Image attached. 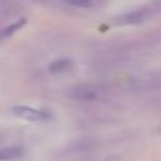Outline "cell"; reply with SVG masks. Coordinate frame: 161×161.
<instances>
[{"mask_svg":"<svg viewBox=\"0 0 161 161\" xmlns=\"http://www.w3.org/2000/svg\"><path fill=\"white\" fill-rule=\"evenodd\" d=\"M11 112L15 117L30 121V122H43L52 118V114L47 109H39L29 106H14L11 108Z\"/></svg>","mask_w":161,"mask_h":161,"instance_id":"cell-1","label":"cell"},{"mask_svg":"<svg viewBox=\"0 0 161 161\" xmlns=\"http://www.w3.org/2000/svg\"><path fill=\"white\" fill-rule=\"evenodd\" d=\"M148 16H150V9L142 8L138 10H133V11H128V13L118 15L114 19V24H117V25H135V24L142 23Z\"/></svg>","mask_w":161,"mask_h":161,"instance_id":"cell-2","label":"cell"},{"mask_svg":"<svg viewBox=\"0 0 161 161\" xmlns=\"http://www.w3.org/2000/svg\"><path fill=\"white\" fill-rule=\"evenodd\" d=\"M69 97L77 101H91L97 97L96 92L86 86H77L72 89H69Z\"/></svg>","mask_w":161,"mask_h":161,"instance_id":"cell-3","label":"cell"},{"mask_svg":"<svg viewBox=\"0 0 161 161\" xmlns=\"http://www.w3.org/2000/svg\"><path fill=\"white\" fill-rule=\"evenodd\" d=\"M73 68V60L69 58H57L52 60L48 65V69L50 73L60 74V73H67Z\"/></svg>","mask_w":161,"mask_h":161,"instance_id":"cell-4","label":"cell"},{"mask_svg":"<svg viewBox=\"0 0 161 161\" xmlns=\"http://www.w3.org/2000/svg\"><path fill=\"white\" fill-rule=\"evenodd\" d=\"M25 148L23 146H9L0 148V161H13L19 160L24 156Z\"/></svg>","mask_w":161,"mask_h":161,"instance_id":"cell-5","label":"cell"},{"mask_svg":"<svg viewBox=\"0 0 161 161\" xmlns=\"http://www.w3.org/2000/svg\"><path fill=\"white\" fill-rule=\"evenodd\" d=\"M26 23V20L25 19H19V20H16L15 23H13V24H10L9 26H6V28H4V29H0V35H1V39L3 38H8V36H10V35H13L16 30H19L24 24Z\"/></svg>","mask_w":161,"mask_h":161,"instance_id":"cell-6","label":"cell"},{"mask_svg":"<svg viewBox=\"0 0 161 161\" xmlns=\"http://www.w3.org/2000/svg\"><path fill=\"white\" fill-rule=\"evenodd\" d=\"M64 5L74 9H93L98 5V3L94 1H70V3H64Z\"/></svg>","mask_w":161,"mask_h":161,"instance_id":"cell-7","label":"cell"}]
</instances>
